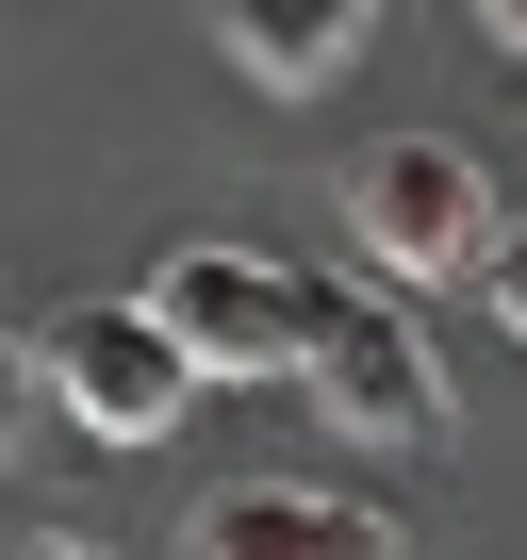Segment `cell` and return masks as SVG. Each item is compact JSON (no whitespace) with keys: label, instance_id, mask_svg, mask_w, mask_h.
Wrapping results in <instances>:
<instances>
[{"label":"cell","instance_id":"obj_1","mask_svg":"<svg viewBox=\"0 0 527 560\" xmlns=\"http://www.w3.org/2000/svg\"><path fill=\"white\" fill-rule=\"evenodd\" d=\"M494 165L461 149V132H379L363 165H347V247L379 264V280H478L494 264Z\"/></svg>","mask_w":527,"mask_h":560},{"label":"cell","instance_id":"obj_2","mask_svg":"<svg viewBox=\"0 0 527 560\" xmlns=\"http://www.w3.org/2000/svg\"><path fill=\"white\" fill-rule=\"evenodd\" d=\"M297 380H314V412H330L347 445H396V462L445 445V412H461L445 363L412 347V314L379 298V280H314V363H297Z\"/></svg>","mask_w":527,"mask_h":560},{"label":"cell","instance_id":"obj_3","mask_svg":"<svg viewBox=\"0 0 527 560\" xmlns=\"http://www.w3.org/2000/svg\"><path fill=\"white\" fill-rule=\"evenodd\" d=\"M34 363H50V412L99 429V445H165L181 396H198V363H181V330H165L149 298H67V314L34 330Z\"/></svg>","mask_w":527,"mask_h":560},{"label":"cell","instance_id":"obj_4","mask_svg":"<svg viewBox=\"0 0 527 560\" xmlns=\"http://www.w3.org/2000/svg\"><path fill=\"white\" fill-rule=\"evenodd\" d=\"M149 314L181 330L198 380H297L314 363V280H281L264 247H165L149 264Z\"/></svg>","mask_w":527,"mask_h":560},{"label":"cell","instance_id":"obj_5","mask_svg":"<svg viewBox=\"0 0 527 560\" xmlns=\"http://www.w3.org/2000/svg\"><path fill=\"white\" fill-rule=\"evenodd\" d=\"M198 560H396V511L314 494V478H231L198 511Z\"/></svg>","mask_w":527,"mask_h":560},{"label":"cell","instance_id":"obj_6","mask_svg":"<svg viewBox=\"0 0 527 560\" xmlns=\"http://www.w3.org/2000/svg\"><path fill=\"white\" fill-rule=\"evenodd\" d=\"M214 34H231V67H247V83H281V100H314L330 67H363V34H379V0H214Z\"/></svg>","mask_w":527,"mask_h":560},{"label":"cell","instance_id":"obj_7","mask_svg":"<svg viewBox=\"0 0 527 560\" xmlns=\"http://www.w3.org/2000/svg\"><path fill=\"white\" fill-rule=\"evenodd\" d=\"M34 412H50V363H34V330H0V462L34 445Z\"/></svg>","mask_w":527,"mask_h":560},{"label":"cell","instance_id":"obj_8","mask_svg":"<svg viewBox=\"0 0 527 560\" xmlns=\"http://www.w3.org/2000/svg\"><path fill=\"white\" fill-rule=\"evenodd\" d=\"M478 280H494V314H511V330H527V214H511V231H494V264H478Z\"/></svg>","mask_w":527,"mask_h":560},{"label":"cell","instance_id":"obj_9","mask_svg":"<svg viewBox=\"0 0 527 560\" xmlns=\"http://www.w3.org/2000/svg\"><path fill=\"white\" fill-rule=\"evenodd\" d=\"M0 560H116V544H83V527H17Z\"/></svg>","mask_w":527,"mask_h":560},{"label":"cell","instance_id":"obj_10","mask_svg":"<svg viewBox=\"0 0 527 560\" xmlns=\"http://www.w3.org/2000/svg\"><path fill=\"white\" fill-rule=\"evenodd\" d=\"M461 18H478V34H494V50H527V0H461Z\"/></svg>","mask_w":527,"mask_h":560}]
</instances>
